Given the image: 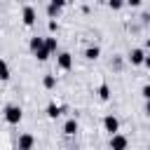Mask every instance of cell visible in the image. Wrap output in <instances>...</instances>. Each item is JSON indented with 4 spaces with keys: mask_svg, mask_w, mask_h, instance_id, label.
I'll return each instance as SVG.
<instances>
[{
    "mask_svg": "<svg viewBox=\"0 0 150 150\" xmlns=\"http://www.w3.org/2000/svg\"><path fill=\"white\" fill-rule=\"evenodd\" d=\"M2 115H5V122H7V124H19L21 117H23V110H21L16 103H9V105H5Z\"/></svg>",
    "mask_w": 150,
    "mask_h": 150,
    "instance_id": "cell-1",
    "label": "cell"
},
{
    "mask_svg": "<svg viewBox=\"0 0 150 150\" xmlns=\"http://www.w3.org/2000/svg\"><path fill=\"white\" fill-rule=\"evenodd\" d=\"M56 66H59L61 70H70V68H73V56H70L68 52H59V54H56Z\"/></svg>",
    "mask_w": 150,
    "mask_h": 150,
    "instance_id": "cell-2",
    "label": "cell"
},
{
    "mask_svg": "<svg viewBox=\"0 0 150 150\" xmlns=\"http://www.w3.org/2000/svg\"><path fill=\"white\" fill-rule=\"evenodd\" d=\"M103 129H105L108 134L120 131V120H117L115 115H105V117H103Z\"/></svg>",
    "mask_w": 150,
    "mask_h": 150,
    "instance_id": "cell-3",
    "label": "cell"
},
{
    "mask_svg": "<svg viewBox=\"0 0 150 150\" xmlns=\"http://www.w3.org/2000/svg\"><path fill=\"white\" fill-rule=\"evenodd\" d=\"M127 145H129V141H127L122 134H117V131L110 134V148H112V150H124Z\"/></svg>",
    "mask_w": 150,
    "mask_h": 150,
    "instance_id": "cell-4",
    "label": "cell"
},
{
    "mask_svg": "<svg viewBox=\"0 0 150 150\" xmlns=\"http://www.w3.org/2000/svg\"><path fill=\"white\" fill-rule=\"evenodd\" d=\"M127 59H129V63H131V66H141V63H143V59H145V49L136 47V49H131V52H129V56H127Z\"/></svg>",
    "mask_w": 150,
    "mask_h": 150,
    "instance_id": "cell-5",
    "label": "cell"
},
{
    "mask_svg": "<svg viewBox=\"0 0 150 150\" xmlns=\"http://www.w3.org/2000/svg\"><path fill=\"white\" fill-rule=\"evenodd\" d=\"M21 19H23V23H26V26H33V23H35V19H38L35 7L26 5V7H23V12H21Z\"/></svg>",
    "mask_w": 150,
    "mask_h": 150,
    "instance_id": "cell-6",
    "label": "cell"
},
{
    "mask_svg": "<svg viewBox=\"0 0 150 150\" xmlns=\"http://www.w3.org/2000/svg\"><path fill=\"white\" fill-rule=\"evenodd\" d=\"M45 112H47V117H49V120H56V117L63 112V108H59L56 103H49V105L45 108Z\"/></svg>",
    "mask_w": 150,
    "mask_h": 150,
    "instance_id": "cell-7",
    "label": "cell"
},
{
    "mask_svg": "<svg viewBox=\"0 0 150 150\" xmlns=\"http://www.w3.org/2000/svg\"><path fill=\"white\" fill-rule=\"evenodd\" d=\"M77 129H80V127H77V120H68V122L63 124V134H66V136H75Z\"/></svg>",
    "mask_w": 150,
    "mask_h": 150,
    "instance_id": "cell-8",
    "label": "cell"
},
{
    "mask_svg": "<svg viewBox=\"0 0 150 150\" xmlns=\"http://www.w3.org/2000/svg\"><path fill=\"white\" fill-rule=\"evenodd\" d=\"M98 56H101V49H98L96 45H91V47H87V49H84V59H89V61H96Z\"/></svg>",
    "mask_w": 150,
    "mask_h": 150,
    "instance_id": "cell-9",
    "label": "cell"
},
{
    "mask_svg": "<svg viewBox=\"0 0 150 150\" xmlns=\"http://www.w3.org/2000/svg\"><path fill=\"white\" fill-rule=\"evenodd\" d=\"M35 145V138L30 136V134H23L21 138H19V148H23V150H28V148H33Z\"/></svg>",
    "mask_w": 150,
    "mask_h": 150,
    "instance_id": "cell-10",
    "label": "cell"
},
{
    "mask_svg": "<svg viewBox=\"0 0 150 150\" xmlns=\"http://www.w3.org/2000/svg\"><path fill=\"white\" fill-rule=\"evenodd\" d=\"M61 9H63V7H59L56 2H49V5H47V16H49V19H56V16L61 14Z\"/></svg>",
    "mask_w": 150,
    "mask_h": 150,
    "instance_id": "cell-11",
    "label": "cell"
},
{
    "mask_svg": "<svg viewBox=\"0 0 150 150\" xmlns=\"http://www.w3.org/2000/svg\"><path fill=\"white\" fill-rule=\"evenodd\" d=\"M33 56H35L38 61H47V59H49V49H47V47L42 45L40 49H35V52H33Z\"/></svg>",
    "mask_w": 150,
    "mask_h": 150,
    "instance_id": "cell-12",
    "label": "cell"
},
{
    "mask_svg": "<svg viewBox=\"0 0 150 150\" xmlns=\"http://www.w3.org/2000/svg\"><path fill=\"white\" fill-rule=\"evenodd\" d=\"M0 80H2V82L9 80V66H7L5 59H0Z\"/></svg>",
    "mask_w": 150,
    "mask_h": 150,
    "instance_id": "cell-13",
    "label": "cell"
},
{
    "mask_svg": "<svg viewBox=\"0 0 150 150\" xmlns=\"http://www.w3.org/2000/svg\"><path fill=\"white\" fill-rule=\"evenodd\" d=\"M42 87L45 89H54L56 87V75H45L42 77Z\"/></svg>",
    "mask_w": 150,
    "mask_h": 150,
    "instance_id": "cell-14",
    "label": "cell"
},
{
    "mask_svg": "<svg viewBox=\"0 0 150 150\" xmlns=\"http://www.w3.org/2000/svg\"><path fill=\"white\" fill-rule=\"evenodd\" d=\"M45 47L49 49V54H54V52L59 49V42H56V38H45Z\"/></svg>",
    "mask_w": 150,
    "mask_h": 150,
    "instance_id": "cell-15",
    "label": "cell"
},
{
    "mask_svg": "<svg viewBox=\"0 0 150 150\" xmlns=\"http://www.w3.org/2000/svg\"><path fill=\"white\" fill-rule=\"evenodd\" d=\"M98 98H101V101H108V98H110V87H108L105 82L98 87Z\"/></svg>",
    "mask_w": 150,
    "mask_h": 150,
    "instance_id": "cell-16",
    "label": "cell"
},
{
    "mask_svg": "<svg viewBox=\"0 0 150 150\" xmlns=\"http://www.w3.org/2000/svg\"><path fill=\"white\" fill-rule=\"evenodd\" d=\"M42 45H45V38H38V35H35V38H30V45H28V47H30V52H35V49H40Z\"/></svg>",
    "mask_w": 150,
    "mask_h": 150,
    "instance_id": "cell-17",
    "label": "cell"
},
{
    "mask_svg": "<svg viewBox=\"0 0 150 150\" xmlns=\"http://www.w3.org/2000/svg\"><path fill=\"white\" fill-rule=\"evenodd\" d=\"M108 5H110L112 9H120V7L124 5V0H108Z\"/></svg>",
    "mask_w": 150,
    "mask_h": 150,
    "instance_id": "cell-18",
    "label": "cell"
},
{
    "mask_svg": "<svg viewBox=\"0 0 150 150\" xmlns=\"http://www.w3.org/2000/svg\"><path fill=\"white\" fill-rule=\"evenodd\" d=\"M47 26H49V30H52V33H56V30H59V23H56V19H49V23H47Z\"/></svg>",
    "mask_w": 150,
    "mask_h": 150,
    "instance_id": "cell-19",
    "label": "cell"
},
{
    "mask_svg": "<svg viewBox=\"0 0 150 150\" xmlns=\"http://www.w3.org/2000/svg\"><path fill=\"white\" fill-rule=\"evenodd\" d=\"M141 94H143V98H150V87H148V84H145V87H143V89H141Z\"/></svg>",
    "mask_w": 150,
    "mask_h": 150,
    "instance_id": "cell-20",
    "label": "cell"
},
{
    "mask_svg": "<svg viewBox=\"0 0 150 150\" xmlns=\"http://www.w3.org/2000/svg\"><path fill=\"white\" fill-rule=\"evenodd\" d=\"M127 2H129V5H131V7H138V5H141V2H143V0H127Z\"/></svg>",
    "mask_w": 150,
    "mask_h": 150,
    "instance_id": "cell-21",
    "label": "cell"
}]
</instances>
